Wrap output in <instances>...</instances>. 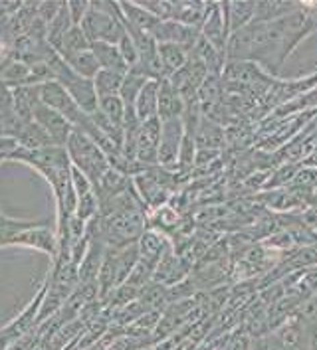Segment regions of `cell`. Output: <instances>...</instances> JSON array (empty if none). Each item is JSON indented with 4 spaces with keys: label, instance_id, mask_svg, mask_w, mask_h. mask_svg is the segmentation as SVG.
I'll use <instances>...</instances> for the list:
<instances>
[{
    "label": "cell",
    "instance_id": "1",
    "mask_svg": "<svg viewBox=\"0 0 317 350\" xmlns=\"http://www.w3.org/2000/svg\"><path fill=\"white\" fill-rule=\"evenodd\" d=\"M79 28L84 30L90 44L105 42V44L117 46L127 34L119 6H112L110 2H94L90 10L86 12Z\"/></svg>",
    "mask_w": 317,
    "mask_h": 350
},
{
    "label": "cell",
    "instance_id": "2",
    "mask_svg": "<svg viewBox=\"0 0 317 350\" xmlns=\"http://www.w3.org/2000/svg\"><path fill=\"white\" fill-rule=\"evenodd\" d=\"M68 148H70V157L74 161L75 168L84 172L90 180L99 183L101 174L107 170V157L97 147L94 139H90L79 129H74L68 139Z\"/></svg>",
    "mask_w": 317,
    "mask_h": 350
},
{
    "label": "cell",
    "instance_id": "3",
    "mask_svg": "<svg viewBox=\"0 0 317 350\" xmlns=\"http://www.w3.org/2000/svg\"><path fill=\"white\" fill-rule=\"evenodd\" d=\"M159 139H161V121L159 117L143 121L139 125L137 141H135V161L141 165L159 163Z\"/></svg>",
    "mask_w": 317,
    "mask_h": 350
},
{
    "label": "cell",
    "instance_id": "4",
    "mask_svg": "<svg viewBox=\"0 0 317 350\" xmlns=\"http://www.w3.org/2000/svg\"><path fill=\"white\" fill-rule=\"evenodd\" d=\"M183 139H185V125L181 117L161 121V139H159V163L161 165L173 166L179 161Z\"/></svg>",
    "mask_w": 317,
    "mask_h": 350
},
{
    "label": "cell",
    "instance_id": "5",
    "mask_svg": "<svg viewBox=\"0 0 317 350\" xmlns=\"http://www.w3.org/2000/svg\"><path fill=\"white\" fill-rule=\"evenodd\" d=\"M32 121H36L38 125L50 135V139L54 141V145H58V147L68 143L70 135L74 133V125L64 115H60L56 109L44 105L42 101L34 107Z\"/></svg>",
    "mask_w": 317,
    "mask_h": 350
},
{
    "label": "cell",
    "instance_id": "6",
    "mask_svg": "<svg viewBox=\"0 0 317 350\" xmlns=\"http://www.w3.org/2000/svg\"><path fill=\"white\" fill-rule=\"evenodd\" d=\"M185 111V103L179 90L173 85L170 79H163L159 88V103H157V117L159 121H168L181 117Z\"/></svg>",
    "mask_w": 317,
    "mask_h": 350
},
{
    "label": "cell",
    "instance_id": "7",
    "mask_svg": "<svg viewBox=\"0 0 317 350\" xmlns=\"http://www.w3.org/2000/svg\"><path fill=\"white\" fill-rule=\"evenodd\" d=\"M203 38L206 42H210L220 54L226 52V42H228V28H226V20L223 18V6L214 4L210 8V12L206 14L205 26H203Z\"/></svg>",
    "mask_w": 317,
    "mask_h": 350
},
{
    "label": "cell",
    "instance_id": "8",
    "mask_svg": "<svg viewBox=\"0 0 317 350\" xmlns=\"http://www.w3.org/2000/svg\"><path fill=\"white\" fill-rule=\"evenodd\" d=\"M223 10L228 34H232L242 30L244 26H248L254 20L256 2H224Z\"/></svg>",
    "mask_w": 317,
    "mask_h": 350
},
{
    "label": "cell",
    "instance_id": "9",
    "mask_svg": "<svg viewBox=\"0 0 317 350\" xmlns=\"http://www.w3.org/2000/svg\"><path fill=\"white\" fill-rule=\"evenodd\" d=\"M161 81L159 79H147V83L143 85V90L137 95L135 115H137L139 123L157 117V103H159V88H161Z\"/></svg>",
    "mask_w": 317,
    "mask_h": 350
},
{
    "label": "cell",
    "instance_id": "10",
    "mask_svg": "<svg viewBox=\"0 0 317 350\" xmlns=\"http://www.w3.org/2000/svg\"><path fill=\"white\" fill-rule=\"evenodd\" d=\"M92 52H94L95 59H97L101 70L117 72L121 75H127V72H129V68H127V64H125V59H123V55H121L117 46L105 44V42H94Z\"/></svg>",
    "mask_w": 317,
    "mask_h": 350
},
{
    "label": "cell",
    "instance_id": "11",
    "mask_svg": "<svg viewBox=\"0 0 317 350\" xmlns=\"http://www.w3.org/2000/svg\"><path fill=\"white\" fill-rule=\"evenodd\" d=\"M159 59H161L165 77H170L187 66L188 55L187 50L177 44H159Z\"/></svg>",
    "mask_w": 317,
    "mask_h": 350
},
{
    "label": "cell",
    "instance_id": "12",
    "mask_svg": "<svg viewBox=\"0 0 317 350\" xmlns=\"http://www.w3.org/2000/svg\"><path fill=\"white\" fill-rule=\"evenodd\" d=\"M62 59L74 70L75 74L81 75V77H88V79H94L97 72L101 70L99 64H97V59H95L94 52H92V48L90 50H84V52H77V54L66 55Z\"/></svg>",
    "mask_w": 317,
    "mask_h": 350
},
{
    "label": "cell",
    "instance_id": "13",
    "mask_svg": "<svg viewBox=\"0 0 317 350\" xmlns=\"http://www.w3.org/2000/svg\"><path fill=\"white\" fill-rule=\"evenodd\" d=\"M92 44L90 40L86 38L84 30L79 26H72L70 32L66 36L62 38V42L58 44V48L54 50L60 57H66V55L77 54V52H84V50H90Z\"/></svg>",
    "mask_w": 317,
    "mask_h": 350
},
{
    "label": "cell",
    "instance_id": "14",
    "mask_svg": "<svg viewBox=\"0 0 317 350\" xmlns=\"http://www.w3.org/2000/svg\"><path fill=\"white\" fill-rule=\"evenodd\" d=\"M72 26H74V22H72V16H70V10H68V6L64 4V6H60L58 14L52 18V22L48 24V42H50V46H52L54 50L58 48V44L62 42V38L70 32Z\"/></svg>",
    "mask_w": 317,
    "mask_h": 350
},
{
    "label": "cell",
    "instance_id": "15",
    "mask_svg": "<svg viewBox=\"0 0 317 350\" xmlns=\"http://www.w3.org/2000/svg\"><path fill=\"white\" fill-rule=\"evenodd\" d=\"M125 75L110 72V70H99L94 77V85L97 97H105V95H119L121 85H123Z\"/></svg>",
    "mask_w": 317,
    "mask_h": 350
},
{
    "label": "cell",
    "instance_id": "16",
    "mask_svg": "<svg viewBox=\"0 0 317 350\" xmlns=\"http://www.w3.org/2000/svg\"><path fill=\"white\" fill-rule=\"evenodd\" d=\"M12 243H28V245L40 247L44 252H54V240H52L50 232L42 230V228H26V230H22L18 236L12 240Z\"/></svg>",
    "mask_w": 317,
    "mask_h": 350
},
{
    "label": "cell",
    "instance_id": "17",
    "mask_svg": "<svg viewBox=\"0 0 317 350\" xmlns=\"http://www.w3.org/2000/svg\"><path fill=\"white\" fill-rule=\"evenodd\" d=\"M97 109L101 111L110 121H113L115 125L123 127V123H125V105H123L119 95L97 97Z\"/></svg>",
    "mask_w": 317,
    "mask_h": 350
},
{
    "label": "cell",
    "instance_id": "18",
    "mask_svg": "<svg viewBox=\"0 0 317 350\" xmlns=\"http://www.w3.org/2000/svg\"><path fill=\"white\" fill-rule=\"evenodd\" d=\"M99 186H101V190H103L105 194L117 196V194H121V192L127 188V176H125L123 172L115 170V168H107V170L101 174V178H99Z\"/></svg>",
    "mask_w": 317,
    "mask_h": 350
},
{
    "label": "cell",
    "instance_id": "19",
    "mask_svg": "<svg viewBox=\"0 0 317 350\" xmlns=\"http://www.w3.org/2000/svg\"><path fill=\"white\" fill-rule=\"evenodd\" d=\"M141 254H143V258L151 261V263H155L157 259H161V240L157 238V236H145L143 240H141Z\"/></svg>",
    "mask_w": 317,
    "mask_h": 350
},
{
    "label": "cell",
    "instance_id": "20",
    "mask_svg": "<svg viewBox=\"0 0 317 350\" xmlns=\"http://www.w3.org/2000/svg\"><path fill=\"white\" fill-rule=\"evenodd\" d=\"M77 200H79V206H77V218H79V220L90 218L95 210V198L92 196V192H88V194L79 196Z\"/></svg>",
    "mask_w": 317,
    "mask_h": 350
},
{
    "label": "cell",
    "instance_id": "21",
    "mask_svg": "<svg viewBox=\"0 0 317 350\" xmlns=\"http://www.w3.org/2000/svg\"><path fill=\"white\" fill-rule=\"evenodd\" d=\"M72 185L75 186L77 198L90 192V178L84 172H79L77 168H72Z\"/></svg>",
    "mask_w": 317,
    "mask_h": 350
}]
</instances>
